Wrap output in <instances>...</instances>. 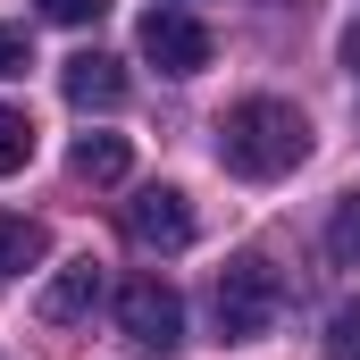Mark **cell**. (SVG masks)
Wrapping results in <instances>:
<instances>
[{
  "label": "cell",
  "instance_id": "1",
  "mask_svg": "<svg viewBox=\"0 0 360 360\" xmlns=\"http://www.w3.org/2000/svg\"><path fill=\"white\" fill-rule=\"evenodd\" d=\"M218 160L235 176H252V184H276V176H293L310 160V126H302L293 101H269V92L260 101H235L218 117Z\"/></svg>",
  "mask_w": 360,
  "mask_h": 360
},
{
  "label": "cell",
  "instance_id": "2",
  "mask_svg": "<svg viewBox=\"0 0 360 360\" xmlns=\"http://www.w3.org/2000/svg\"><path fill=\"white\" fill-rule=\"evenodd\" d=\"M276 310H285V276H276L260 252H243V260H226V269H218V285H210V319H218V335H226V344L269 335Z\"/></svg>",
  "mask_w": 360,
  "mask_h": 360
},
{
  "label": "cell",
  "instance_id": "3",
  "mask_svg": "<svg viewBox=\"0 0 360 360\" xmlns=\"http://www.w3.org/2000/svg\"><path fill=\"white\" fill-rule=\"evenodd\" d=\"M117 327H126V344H143V352H176V344H184V302H176V285H160V276L117 285Z\"/></svg>",
  "mask_w": 360,
  "mask_h": 360
},
{
  "label": "cell",
  "instance_id": "4",
  "mask_svg": "<svg viewBox=\"0 0 360 360\" xmlns=\"http://www.w3.org/2000/svg\"><path fill=\"white\" fill-rule=\"evenodd\" d=\"M126 243L134 252H184L193 243V201H184L176 184H143L126 201Z\"/></svg>",
  "mask_w": 360,
  "mask_h": 360
},
{
  "label": "cell",
  "instance_id": "5",
  "mask_svg": "<svg viewBox=\"0 0 360 360\" xmlns=\"http://www.w3.org/2000/svg\"><path fill=\"white\" fill-rule=\"evenodd\" d=\"M210 51H218V42H210L201 17H184V8H151V17H143V59H151L160 76H201Z\"/></svg>",
  "mask_w": 360,
  "mask_h": 360
},
{
  "label": "cell",
  "instance_id": "6",
  "mask_svg": "<svg viewBox=\"0 0 360 360\" xmlns=\"http://www.w3.org/2000/svg\"><path fill=\"white\" fill-rule=\"evenodd\" d=\"M92 302H101V260H68L34 310H42V327H76V319H92Z\"/></svg>",
  "mask_w": 360,
  "mask_h": 360
},
{
  "label": "cell",
  "instance_id": "7",
  "mask_svg": "<svg viewBox=\"0 0 360 360\" xmlns=\"http://www.w3.org/2000/svg\"><path fill=\"white\" fill-rule=\"evenodd\" d=\"M59 92H68L76 109H117V101H126V68H117L109 51H76L68 76H59Z\"/></svg>",
  "mask_w": 360,
  "mask_h": 360
},
{
  "label": "cell",
  "instance_id": "8",
  "mask_svg": "<svg viewBox=\"0 0 360 360\" xmlns=\"http://www.w3.org/2000/svg\"><path fill=\"white\" fill-rule=\"evenodd\" d=\"M126 168H134L126 134H76V151H68V176L76 184H126Z\"/></svg>",
  "mask_w": 360,
  "mask_h": 360
},
{
  "label": "cell",
  "instance_id": "9",
  "mask_svg": "<svg viewBox=\"0 0 360 360\" xmlns=\"http://www.w3.org/2000/svg\"><path fill=\"white\" fill-rule=\"evenodd\" d=\"M42 260V226L34 218H0V276H25Z\"/></svg>",
  "mask_w": 360,
  "mask_h": 360
},
{
  "label": "cell",
  "instance_id": "10",
  "mask_svg": "<svg viewBox=\"0 0 360 360\" xmlns=\"http://www.w3.org/2000/svg\"><path fill=\"white\" fill-rule=\"evenodd\" d=\"M327 260L335 269H360V193H344L335 218H327Z\"/></svg>",
  "mask_w": 360,
  "mask_h": 360
},
{
  "label": "cell",
  "instance_id": "11",
  "mask_svg": "<svg viewBox=\"0 0 360 360\" xmlns=\"http://www.w3.org/2000/svg\"><path fill=\"white\" fill-rule=\"evenodd\" d=\"M25 160H34V126H25V109L0 101V176H17Z\"/></svg>",
  "mask_w": 360,
  "mask_h": 360
},
{
  "label": "cell",
  "instance_id": "12",
  "mask_svg": "<svg viewBox=\"0 0 360 360\" xmlns=\"http://www.w3.org/2000/svg\"><path fill=\"white\" fill-rule=\"evenodd\" d=\"M327 360H360V302H344L327 319Z\"/></svg>",
  "mask_w": 360,
  "mask_h": 360
},
{
  "label": "cell",
  "instance_id": "13",
  "mask_svg": "<svg viewBox=\"0 0 360 360\" xmlns=\"http://www.w3.org/2000/svg\"><path fill=\"white\" fill-rule=\"evenodd\" d=\"M42 17H51V25H101L109 0H42Z\"/></svg>",
  "mask_w": 360,
  "mask_h": 360
},
{
  "label": "cell",
  "instance_id": "14",
  "mask_svg": "<svg viewBox=\"0 0 360 360\" xmlns=\"http://www.w3.org/2000/svg\"><path fill=\"white\" fill-rule=\"evenodd\" d=\"M25 68H34V42L17 25H0V76H25Z\"/></svg>",
  "mask_w": 360,
  "mask_h": 360
},
{
  "label": "cell",
  "instance_id": "15",
  "mask_svg": "<svg viewBox=\"0 0 360 360\" xmlns=\"http://www.w3.org/2000/svg\"><path fill=\"white\" fill-rule=\"evenodd\" d=\"M344 76H352V92H360V25L344 34Z\"/></svg>",
  "mask_w": 360,
  "mask_h": 360
}]
</instances>
